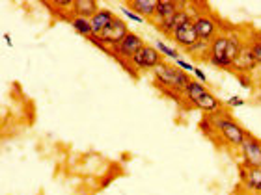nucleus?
I'll use <instances>...</instances> for the list:
<instances>
[{
  "label": "nucleus",
  "mask_w": 261,
  "mask_h": 195,
  "mask_svg": "<svg viewBox=\"0 0 261 195\" xmlns=\"http://www.w3.org/2000/svg\"><path fill=\"white\" fill-rule=\"evenodd\" d=\"M205 117L213 123L217 140L220 143H226L231 149H241L245 143L246 136L250 134L243 125H239L235 117L228 112V108L220 110L217 114H205Z\"/></svg>",
  "instance_id": "f257e3e1"
},
{
  "label": "nucleus",
  "mask_w": 261,
  "mask_h": 195,
  "mask_svg": "<svg viewBox=\"0 0 261 195\" xmlns=\"http://www.w3.org/2000/svg\"><path fill=\"white\" fill-rule=\"evenodd\" d=\"M101 10L99 2L95 0H73L71 6V15L73 17H82V19H93V15Z\"/></svg>",
  "instance_id": "4468645a"
},
{
  "label": "nucleus",
  "mask_w": 261,
  "mask_h": 195,
  "mask_svg": "<svg viewBox=\"0 0 261 195\" xmlns=\"http://www.w3.org/2000/svg\"><path fill=\"white\" fill-rule=\"evenodd\" d=\"M189 2H177V0H159L157 2V11L153 17V24L157 26L161 22L168 21L170 17H174L177 11H181Z\"/></svg>",
  "instance_id": "f8f14e48"
},
{
  "label": "nucleus",
  "mask_w": 261,
  "mask_h": 195,
  "mask_svg": "<svg viewBox=\"0 0 261 195\" xmlns=\"http://www.w3.org/2000/svg\"><path fill=\"white\" fill-rule=\"evenodd\" d=\"M207 93V87H205V84H201V82H198V80H194L192 78V82L187 86V89H185V101H187V104L191 106V110L192 108H196V104H198V101H200L203 95Z\"/></svg>",
  "instance_id": "a211bd4d"
},
{
  "label": "nucleus",
  "mask_w": 261,
  "mask_h": 195,
  "mask_svg": "<svg viewBox=\"0 0 261 195\" xmlns=\"http://www.w3.org/2000/svg\"><path fill=\"white\" fill-rule=\"evenodd\" d=\"M175 65H177V67H179L181 71H185V73H191V75H192V71L196 69V67H194V65L191 63V61L183 60V58H179V60L175 61Z\"/></svg>",
  "instance_id": "393cba45"
},
{
  "label": "nucleus",
  "mask_w": 261,
  "mask_h": 195,
  "mask_svg": "<svg viewBox=\"0 0 261 195\" xmlns=\"http://www.w3.org/2000/svg\"><path fill=\"white\" fill-rule=\"evenodd\" d=\"M257 63L254 60V54H252V49L248 41L245 38V43H243V49H241L237 60L233 61V75L235 76H250L254 71H256Z\"/></svg>",
  "instance_id": "9d476101"
},
{
  "label": "nucleus",
  "mask_w": 261,
  "mask_h": 195,
  "mask_svg": "<svg viewBox=\"0 0 261 195\" xmlns=\"http://www.w3.org/2000/svg\"><path fill=\"white\" fill-rule=\"evenodd\" d=\"M226 49H228V36H226V28H224V32H220L211 41V49H209V54H207V61L213 67L233 73V61L228 58Z\"/></svg>",
  "instance_id": "20e7f679"
},
{
  "label": "nucleus",
  "mask_w": 261,
  "mask_h": 195,
  "mask_svg": "<svg viewBox=\"0 0 261 195\" xmlns=\"http://www.w3.org/2000/svg\"><path fill=\"white\" fill-rule=\"evenodd\" d=\"M256 101L261 104V82H259V86H257V93H256Z\"/></svg>",
  "instance_id": "cd10ccee"
},
{
  "label": "nucleus",
  "mask_w": 261,
  "mask_h": 195,
  "mask_svg": "<svg viewBox=\"0 0 261 195\" xmlns=\"http://www.w3.org/2000/svg\"><path fill=\"white\" fill-rule=\"evenodd\" d=\"M239 177L243 180V184L246 186V190L261 195V168H245V166H239Z\"/></svg>",
  "instance_id": "ddd939ff"
},
{
  "label": "nucleus",
  "mask_w": 261,
  "mask_h": 195,
  "mask_svg": "<svg viewBox=\"0 0 261 195\" xmlns=\"http://www.w3.org/2000/svg\"><path fill=\"white\" fill-rule=\"evenodd\" d=\"M192 82L191 73L181 71L177 65H170L168 61H163L157 69L153 71V86H163L174 91L185 93L187 86Z\"/></svg>",
  "instance_id": "f03ea898"
},
{
  "label": "nucleus",
  "mask_w": 261,
  "mask_h": 195,
  "mask_svg": "<svg viewBox=\"0 0 261 195\" xmlns=\"http://www.w3.org/2000/svg\"><path fill=\"white\" fill-rule=\"evenodd\" d=\"M246 104V101L243 97H239V95H233V97H229L228 101H226V103H224V106H226V108H243V106H245Z\"/></svg>",
  "instance_id": "5701e85b"
},
{
  "label": "nucleus",
  "mask_w": 261,
  "mask_h": 195,
  "mask_svg": "<svg viewBox=\"0 0 261 195\" xmlns=\"http://www.w3.org/2000/svg\"><path fill=\"white\" fill-rule=\"evenodd\" d=\"M198 130H201V134L207 136V138H211V140H217V132H215V126H213V123L209 119H207L205 115L200 119V123H198Z\"/></svg>",
  "instance_id": "4be33fe9"
},
{
  "label": "nucleus",
  "mask_w": 261,
  "mask_h": 195,
  "mask_svg": "<svg viewBox=\"0 0 261 195\" xmlns=\"http://www.w3.org/2000/svg\"><path fill=\"white\" fill-rule=\"evenodd\" d=\"M127 34H129V26H127V22L123 21V19H120V17H116L114 21L110 22L109 26L99 34V38H101V41H103L107 47L112 49V47L120 45L121 41L125 39Z\"/></svg>",
  "instance_id": "1a4fd4ad"
},
{
  "label": "nucleus",
  "mask_w": 261,
  "mask_h": 195,
  "mask_svg": "<svg viewBox=\"0 0 261 195\" xmlns=\"http://www.w3.org/2000/svg\"><path fill=\"white\" fill-rule=\"evenodd\" d=\"M157 2L159 0H133V2H125L127 8L138 13L142 19L153 22V17H155V11H157Z\"/></svg>",
  "instance_id": "2eb2a0df"
},
{
  "label": "nucleus",
  "mask_w": 261,
  "mask_h": 195,
  "mask_svg": "<svg viewBox=\"0 0 261 195\" xmlns=\"http://www.w3.org/2000/svg\"><path fill=\"white\" fill-rule=\"evenodd\" d=\"M116 15L114 11L109 10V8H101V10L93 15V19H90V22H92V30H93V36H99V34L103 32L105 28L109 26L110 22L114 21Z\"/></svg>",
  "instance_id": "dca6fc26"
},
{
  "label": "nucleus",
  "mask_w": 261,
  "mask_h": 195,
  "mask_svg": "<svg viewBox=\"0 0 261 195\" xmlns=\"http://www.w3.org/2000/svg\"><path fill=\"white\" fill-rule=\"evenodd\" d=\"M196 108L200 110V112H203V114H217V112L224 110L226 106H224V103L220 101V99L215 97L211 91H207L205 95H203V97L198 101Z\"/></svg>",
  "instance_id": "f3484780"
},
{
  "label": "nucleus",
  "mask_w": 261,
  "mask_h": 195,
  "mask_svg": "<svg viewBox=\"0 0 261 195\" xmlns=\"http://www.w3.org/2000/svg\"><path fill=\"white\" fill-rule=\"evenodd\" d=\"M172 41H174V43L177 45L179 49L185 50V52L191 49V47H194V45L200 41V38H198V34H196L192 21L185 22L183 26L177 28V30L174 32V36H172Z\"/></svg>",
  "instance_id": "9b49d317"
},
{
  "label": "nucleus",
  "mask_w": 261,
  "mask_h": 195,
  "mask_svg": "<svg viewBox=\"0 0 261 195\" xmlns=\"http://www.w3.org/2000/svg\"><path fill=\"white\" fill-rule=\"evenodd\" d=\"M123 15L129 19V21H135V22H146V19H142L138 13H135V11L130 10V8H127V6H123Z\"/></svg>",
  "instance_id": "b1692460"
},
{
  "label": "nucleus",
  "mask_w": 261,
  "mask_h": 195,
  "mask_svg": "<svg viewBox=\"0 0 261 195\" xmlns=\"http://www.w3.org/2000/svg\"><path fill=\"white\" fill-rule=\"evenodd\" d=\"M71 26H73V30H75L79 36H82V38H90V36H93V30H92V22H90V19H82V17H73V21L69 22Z\"/></svg>",
  "instance_id": "6ab92c4d"
},
{
  "label": "nucleus",
  "mask_w": 261,
  "mask_h": 195,
  "mask_svg": "<svg viewBox=\"0 0 261 195\" xmlns=\"http://www.w3.org/2000/svg\"><path fill=\"white\" fill-rule=\"evenodd\" d=\"M144 47H146V41H144L138 34L129 32L125 36V39H123L120 45L112 47L110 58H112V60H116L118 63H121V61H130L142 49H144Z\"/></svg>",
  "instance_id": "39448f33"
},
{
  "label": "nucleus",
  "mask_w": 261,
  "mask_h": 195,
  "mask_svg": "<svg viewBox=\"0 0 261 195\" xmlns=\"http://www.w3.org/2000/svg\"><path fill=\"white\" fill-rule=\"evenodd\" d=\"M155 49L163 54V58H170V60H174V61H177L181 58L179 50L174 49V47H170V45H166L164 41H155Z\"/></svg>",
  "instance_id": "412c9836"
},
{
  "label": "nucleus",
  "mask_w": 261,
  "mask_h": 195,
  "mask_svg": "<svg viewBox=\"0 0 261 195\" xmlns=\"http://www.w3.org/2000/svg\"><path fill=\"white\" fill-rule=\"evenodd\" d=\"M192 24H194V30L198 34L200 41H205V43H211L213 39L217 38L220 32H224V28H226L222 26L224 22L209 10L198 11L194 19H192Z\"/></svg>",
  "instance_id": "7ed1b4c3"
},
{
  "label": "nucleus",
  "mask_w": 261,
  "mask_h": 195,
  "mask_svg": "<svg viewBox=\"0 0 261 195\" xmlns=\"http://www.w3.org/2000/svg\"><path fill=\"white\" fill-rule=\"evenodd\" d=\"M163 54L159 52L155 47H151V45H147L146 43V47L138 52V54L130 60V65L135 67L136 71H155L159 67V65L163 63Z\"/></svg>",
  "instance_id": "423d86ee"
},
{
  "label": "nucleus",
  "mask_w": 261,
  "mask_h": 195,
  "mask_svg": "<svg viewBox=\"0 0 261 195\" xmlns=\"http://www.w3.org/2000/svg\"><path fill=\"white\" fill-rule=\"evenodd\" d=\"M248 45L252 49V54H254V60L256 63L261 67V32H256V30H250V36L246 38Z\"/></svg>",
  "instance_id": "aec40b11"
},
{
  "label": "nucleus",
  "mask_w": 261,
  "mask_h": 195,
  "mask_svg": "<svg viewBox=\"0 0 261 195\" xmlns=\"http://www.w3.org/2000/svg\"><path fill=\"white\" fill-rule=\"evenodd\" d=\"M192 78H194V80H198V82H201V84H207L205 73H203L201 69H198V67H196V69L192 71Z\"/></svg>",
  "instance_id": "a878e982"
},
{
  "label": "nucleus",
  "mask_w": 261,
  "mask_h": 195,
  "mask_svg": "<svg viewBox=\"0 0 261 195\" xmlns=\"http://www.w3.org/2000/svg\"><path fill=\"white\" fill-rule=\"evenodd\" d=\"M4 41H6V45H8V47H11V45H13V41H11V38H10V34H4Z\"/></svg>",
  "instance_id": "bb28decb"
},
{
  "label": "nucleus",
  "mask_w": 261,
  "mask_h": 195,
  "mask_svg": "<svg viewBox=\"0 0 261 195\" xmlns=\"http://www.w3.org/2000/svg\"><path fill=\"white\" fill-rule=\"evenodd\" d=\"M241 160L245 168H261V140L254 134L246 136L245 143L239 149Z\"/></svg>",
  "instance_id": "6e6552de"
},
{
  "label": "nucleus",
  "mask_w": 261,
  "mask_h": 195,
  "mask_svg": "<svg viewBox=\"0 0 261 195\" xmlns=\"http://www.w3.org/2000/svg\"><path fill=\"white\" fill-rule=\"evenodd\" d=\"M192 6H194V4H191V2H189L183 10L177 11L174 17H170L168 21H164V22H161V24H157V30L163 34V36H166V38L172 39V36H174L175 30H177L179 26H183L185 22L192 21V19H194V15L198 13V11L192 10Z\"/></svg>",
  "instance_id": "0eeeda50"
}]
</instances>
